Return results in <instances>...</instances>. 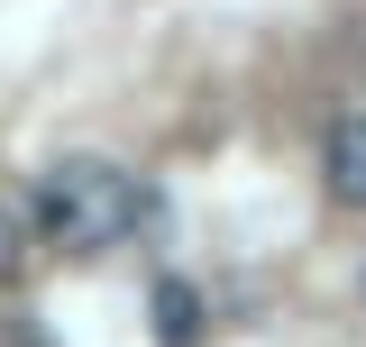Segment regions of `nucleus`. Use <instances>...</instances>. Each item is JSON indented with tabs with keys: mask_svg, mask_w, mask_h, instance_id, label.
<instances>
[{
	"mask_svg": "<svg viewBox=\"0 0 366 347\" xmlns=\"http://www.w3.org/2000/svg\"><path fill=\"white\" fill-rule=\"evenodd\" d=\"M147 219V192L137 174H119L110 156H64V165L37 183V238L64 247V256H110Z\"/></svg>",
	"mask_w": 366,
	"mask_h": 347,
	"instance_id": "f257e3e1",
	"label": "nucleus"
},
{
	"mask_svg": "<svg viewBox=\"0 0 366 347\" xmlns=\"http://www.w3.org/2000/svg\"><path fill=\"white\" fill-rule=\"evenodd\" d=\"M320 183H330V201L366 211V110L330 119V137H320Z\"/></svg>",
	"mask_w": 366,
	"mask_h": 347,
	"instance_id": "f03ea898",
	"label": "nucleus"
},
{
	"mask_svg": "<svg viewBox=\"0 0 366 347\" xmlns=\"http://www.w3.org/2000/svg\"><path fill=\"white\" fill-rule=\"evenodd\" d=\"M156 320H165V347H192V283H156Z\"/></svg>",
	"mask_w": 366,
	"mask_h": 347,
	"instance_id": "7ed1b4c3",
	"label": "nucleus"
},
{
	"mask_svg": "<svg viewBox=\"0 0 366 347\" xmlns=\"http://www.w3.org/2000/svg\"><path fill=\"white\" fill-rule=\"evenodd\" d=\"M19 274H28V219L0 201V283H19Z\"/></svg>",
	"mask_w": 366,
	"mask_h": 347,
	"instance_id": "20e7f679",
	"label": "nucleus"
}]
</instances>
